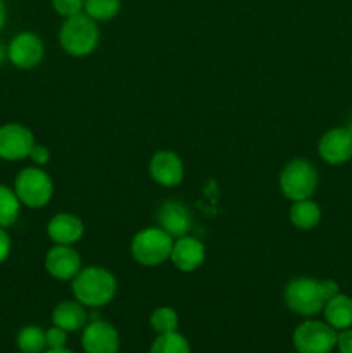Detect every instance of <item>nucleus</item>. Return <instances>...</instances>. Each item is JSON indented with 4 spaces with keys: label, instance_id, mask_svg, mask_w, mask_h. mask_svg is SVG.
Here are the masks:
<instances>
[{
    "label": "nucleus",
    "instance_id": "nucleus-8",
    "mask_svg": "<svg viewBox=\"0 0 352 353\" xmlns=\"http://www.w3.org/2000/svg\"><path fill=\"white\" fill-rule=\"evenodd\" d=\"M45 55V45L37 33L21 31L7 45V61L17 69L30 71L40 65Z\"/></svg>",
    "mask_w": 352,
    "mask_h": 353
},
{
    "label": "nucleus",
    "instance_id": "nucleus-7",
    "mask_svg": "<svg viewBox=\"0 0 352 353\" xmlns=\"http://www.w3.org/2000/svg\"><path fill=\"white\" fill-rule=\"evenodd\" d=\"M337 333L326 321L309 317L293 330L292 345L297 353H331L337 347Z\"/></svg>",
    "mask_w": 352,
    "mask_h": 353
},
{
    "label": "nucleus",
    "instance_id": "nucleus-3",
    "mask_svg": "<svg viewBox=\"0 0 352 353\" xmlns=\"http://www.w3.org/2000/svg\"><path fill=\"white\" fill-rule=\"evenodd\" d=\"M175 238L162 228H144L131 238L130 252L137 264L144 268H157L169 261Z\"/></svg>",
    "mask_w": 352,
    "mask_h": 353
},
{
    "label": "nucleus",
    "instance_id": "nucleus-29",
    "mask_svg": "<svg viewBox=\"0 0 352 353\" xmlns=\"http://www.w3.org/2000/svg\"><path fill=\"white\" fill-rule=\"evenodd\" d=\"M10 252H12V240H10L6 228H0V264H3L9 259Z\"/></svg>",
    "mask_w": 352,
    "mask_h": 353
},
{
    "label": "nucleus",
    "instance_id": "nucleus-17",
    "mask_svg": "<svg viewBox=\"0 0 352 353\" xmlns=\"http://www.w3.org/2000/svg\"><path fill=\"white\" fill-rule=\"evenodd\" d=\"M52 323L68 333H76L88 323L86 307L78 300H62L52 310Z\"/></svg>",
    "mask_w": 352,
    "mask_h": 353
},
{
    "label": "nucleus",
    "instance_id": "nucleus-16",
    "mask_svg": "<svg viewBox=\"0 0 352 353\" xmlns=\"http://www.w3.org/2000/svg\"><path fill=\"white\" fill-rule=\"evenodd\" d=\"M85 234V224L71 212H59L47 223V236L55 245H75Z\"/></svg>",
    "mask_w": 352,
    "mask_h": 353
},
{
    "label": "nucleus",
    "instance_id": "nucleus-14",
    "mask_svg": "<svg viewBox=\"0 0 352 353\" xmlns=\"http://www.w3.org/2000/svg\"><path fill=\"white\" fill-rule=\"evenodd\" d=\"M169 261L178 271L193 272L206 261V247L199 238L185 234V236L175 240Z\"/></svg>",
    "mask_w": 352,
    "mask_h": 353
},
{
    "label": "nucleus",
    "instance_id": "nucleus-6",
    "mask_svg": "<svg viewBox=\"0 0 352 353\" xmlns=\"http://www.w3.org/2000/svg\"><path fill=\"white\" fill-rule=\"evenodd\" d=\"M280 190L290 202L313 199L317 188V169L307 159H293L280 172Z\"/></svg>",
    "mask_w": 352,
    "mask_h": 353
},
{
    "label": "nucleus",
    "instance_id": "nucleus-4",
    "mask_svg": "<svg viewBox=\"0 0 352 353\" xmlns=\"http://www.w3.org/2000/svg\"><path fill=\"white\" fill-rule=\"evenodd\" d=\"M12 188L19 202L28 209H43L54 196V181L50 174L38 165L21 169Z\"/></svg>",
    "mask_w": 352,
    "mask_h": 353
},
{
    "label": "nucleus",
    "instance_id": "nucleus-31",
    "mask_svg": "<svg viewBox=\"0 0 352 353\" xmlns=\"http://www.w3.org/2000/svg\"><path fill=\"white\" fill-rule=\"evenodd\" d=\"M43 353H75V352L64 347V348H48V350H45Z\"/></svg>",
    "mask_w": 352,
    "mask_h": 353
},
{
    "label": "nucleus",
    "instance_id": "nucleus-2",
    "mask_svg": "<svg viewBox=\"0 0 352 353\" xmlns=\"http://www.w3.org/2000/svg\"><path fill=\"white\" fill-rule=\"evenodd\" d=\"M99 41V24L85 12L66 17L59 30V43L71 57H88L97 50Z\"/></svg>",
    "mask_w": 352,
    "mask_h": 353
},
{
    "label": "nucleus",
    "instance_id": "nucleus-22",
    "mask_svg": "<svg viewBox=\"0 0 352 353\" xmlns=\"http://www.w3.org/2000/svg\"><path fill=\"white\" fill-rule=\"evenodd\" d=\"M148 353H192V348L183 334L173 331V333L157 334L148 348Z\"/></svg>",
    "mask_w": 352,
    "mask_h": 353
},
{
    "label": "nucleus",
    "instance_id": "nucleus-15",
    "mask_svg": "<svg viewBox=\"0 0 352 353\" xmlns=\"http://www.w3.org/2000/svg\"><path fill=\"white\" fill-rule=\"evenodd\" d=\"M157 226L176 240L188 234L192 228V214L185 203L178 200H168L157 210Z\"/></svg>",
    "mask_w": 352,
    "mask_h": 353
},
{
    "label": "nucleus",
    "instance_id": "nucleus-27",
    "mask_svg": "<svg viewBox=\"0 0 352 353\" xmlns=\"http://www.w3.org/2000/svg\"><path fill=\"white\" fill-rule=\"evenodd\" d=\"M30 159L31 162H33V165H38V168H43V165L48 164V161H50V150H48L45 145H40V143H35V147L31 148L30 152Z\"/></svg>",
    "mask_w": 352,
    "mask_h": 353
},
{
    "label": "nucleus",
    "instance_id": "nucleus-9",
    "mask_svg": "<svg viewBox=\"0 0 352 353\" xmlns=\"http://www.w3.org/2000/svg\"><path fill=\"white\" fill-rule=\"evenodd\" d=\"M35 134L30 128L19 123H7L0 126V159L7 162L24 161L35 147Z\"/></svg>",
    "mask_w": 352,
    "mask_h": 353
},
{
    "label": "nucleus",
    "instance_id": "nucleus-5",
    "mask_svg": "<svg viewBox=\"0 0 352 353\" xmlns=\"http://www.w3.org/2000/svg\"><path fill=\"white\" fill-rule=\"evenodd\" d=\"M283 300H285L289 310H292L297 316L306 317V319L323 312V307L326 303L321 279L306 278V276L292 279L285 286Z\"/></svg>",
    "mask_w": 352,
    "mask_h": 353
},
{
    "label": "nucleus",
    "instance_id": "nucleus-19",
    "mask_svg": "<svg viewBox=\"0 0 352 353\" xmlns=\"http://www.w3.org/2000/svg\"><path fill=\"white\" fill-rule=\"evenodd\" d=\"M289 217L293 228L300 231H309L320 224L321 209L313 199L299 200V202H292Z\"/></svg>",
    "mask_w": 352,
    "mask_h": 353
},
{
    "label": "nucleus",
    "instance_id": "nucleus-1",
    "mask_svg": "<svg viewBox=\"0 0 352 353\" xmlns=\"http://www.w3.org/2000/svg\"><path fill=\"white\" fill-rule=\"evenodd\" d=\"M75 300L90 309H100L109 305L117 292V279L109 269L100 265H88L71 281Z\"/></svg>",
    "mask_w": 352,
    "mask_h": 353
},
{
    "label": "nucleus",
    "instance_id": "nucleus-12",
    "mask_svg": "<svg viewBox=\"0 0 352 353\" xmlns=\"http://www.w3.org/2000/svg\"><path fill=\"white\" fill-rule=\"evenodd\" d=\"M148 174L157 185L164 188H175L185 178V165L176 152L159 150L148 162Z\"/></svg>",
    "mask_w": 352,
    "mask_h": 353
},
{
    "label": "nucleus",
    "instance_id": "nucleus-23",
    "mask_svg": "<svg viewBox=\"0 0 352 353\" xmlns=\"http://www.w3.org/2000/svg\"><path fill=\"white\" fill-rule=\"evenodd\" d=\"M121 0H85L83 12L93 21H110L119 14Z\"/></svg>",
    "mask_w": 352,
    "mask_h": 353
},
{
    "label": "nucleus",
    "instance_id": "nucleus-32",
    "mask_svg": "<svg viewBox=\"0 0 352 353\" xmlns=\"http://www.w3.org/2000/svg\"><path fill=\"white\" fill-rule=\"evenodd\" d=\"M6 61H7V47H3V45L0 43V65H2Z\"/></svg>",
    "mask_w": 352,
    "mask_h": 353
},
{
    "label": "nucleus",
    "instance_id": "nucleus-26",
    "mask_svg": "<svg viewBox=\"0 0 352 353\" xmlns=\"http://www.w3.org/2000/svg\"><path fill=\"white\" fill-rule=\"evenodd\" d=\"M45 338H47V350L48 348H64L68 345V331L62 327L52 326L50 330L45 331Z\"/></svg>",
    "mask_w": 352,
    "mask_h": 353
},
{
    "label": "nucleus",
    "instance_id": "nucleus-28",
    "mask_svg": "<svg viewBox=\"0 0 352 353\" xmlns=\"http://www.w3.org/2000/svg\"><path fill=\"white\" fill-rule=\"evenodd\" d=\"M338 353H352V327L342 330L337 333V347Z\"/></svg>",
    "mask_w": 352,
    "mask_h": 353
},
{
    "label": "nucleus",
    "instance_id": "nucleus-30",
    "mask_svg": "<svg viewBox=\"0 0 352 353\" xmlns=\"http://www.w3.org/2000/svg\"><path fill=\"white\" fill-rule=\"evenodd\" d=\"M6 23H7V7H6V2L0 0V31L3 30Z\"/></svg>",
    "mask_w": 352,
    "mask_h": 353
},
{
    "label": "nucleus",
    "instance_id": "nucleus-25",
    "mask_svg": "<svg viewBox=\"0 0 352 353\" xmlns=\"http://www.w3.org/2000/svg\"><path fill=\"white\" fill-rule=\"evenodd\" d=\"M83 6H85V0H52V7H54L55 12L59 16L71 17L76 14L83 12Z\"/></svg>",
    "mask_w": 352,
    "mask_h": 353
},
{
    "label": "nucleus",
    "instance_id": "nucleus-11",
    "mask_svg": "<svg viewBox=\"0 0 352 353\" xmlns=\"http://www.w3.org/2000/svg\"><path fill=\"white\" fill-rule=\"evenodd\" d=\"M45 271L57 281H72L81 271V255L72 245H54L45 254Z\"/></svg>",
    "mask_w": 352,
    "mask_h": 353
},
{
    "label": "nucleus",
    "instance_id": "nucleus-13",
    "mask_svg": "<svg viewBox=\"0 0 352 353\" xmlns=\"http://www.w3.org/2000/svg\"><path fill=\"white\" fill-rule=\"evenodd\" d=\"M317 154L326 164L342 165L352 159V128H333L321 137Z\"/></svg>",
    "mask_w": 352,
    "mask_h": 353
},
{
    "label": "nucleus",
    "instance_id": "nucleus-10",
    "mask_svg": "<svg viewBox=\"0 0 352 353\" xmlns=\"http://www.w3.org/2000/svg\"><path fill=\"white\" fill-rule=\"evenodd\" d=\"M81 347L85 353H117L121 347L119 333L107 321H90L81 330Z\"/></svg>",
    "mask_w": 352,
    "mask_h": 353
},
{
    "label": "nucleus",
    "instance_id": "nucleus-20",
    "mask_svg": "<svg viewBox=\"0 0 352 353\" xmlns=\"http://www.w3.org/2000/svg\"><path fill=\"white\" fill-rule=\"evenodd\" d=\"M23 203L17 199L14 188L0 185V228H10L17 223Z\"/></svg>",
    "mask_w": 352,
    "mask_h": 353
},
{
    "label": "nucleus",
    "instance_id": "nucleus-18",
    "mask_svg": "<svg viewBox=\"0 0 352 353\" xmlns=\"http://www.w3.org/2000/svg\"><path fill=\"white\" fill-rule=\"evenodd\" d=\"M323 314L324 321L335 331L349 330L352 327V299L344 293H338L324 303Z\"/></svg>",
    "mask_w": 352,
    "mask_h": 353
},
{
    "label": "nucleus",
    "instance_id": "nucleus-24",
    "mask_svg": "<svg viewBox=\"0 0 352 353\" xmlns=\"http://www.w3.org/2000/svg\"><path fill=\"white\" fill-rule=\"evenodd\" d=\"M148 323H150V327L157 334L173 333V331H178L179 316L173 307H157V309L150 314Z\"/></svg>",
    "mask_w": 352,
    "mask_h": 353
},
{
    "label": "nucleus",
    "instance_id": "nucleus-21",
    "mask_svg": "<svg viewBox=\"0 0 352 353\" xmlns=\"http://www.w3.org/2000/svg\"><path fill=\"white\" fill-rule=\"evenodd\" d=\"M17 348L21 353H43L47 350V338L45 331L40 326H24L17 333Z\"/></svg>",
    "mask_w": 352,
    "mask_h": 353
}]
</instances>
